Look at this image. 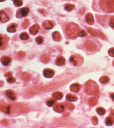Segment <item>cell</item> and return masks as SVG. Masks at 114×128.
<instances>
[{
    "mask_svg": "<svg viewBox=\"0 0 114 128\" xmlns=\"http://www.w3.org/2000/svg\"><path fill=\"white\" fill-rule=\"evenodd\" d=\"M1 61L2 62V65H4V66H7L11 61V59L10 57L6 56H3L1 58Z\"/></svg>",
    "mask_w": 114,
    "mask_h": 128,
    "instance_id": "d6986e66",
    "label": "cell"
},
{
    "mask_svg": "<svg viewBox=\"0 0 114 128\" xmlns=\"http://www.w3.org/2000/svg\"><path fill=\"white\" fill-rule=\"evenodd\" d=\"M29 25V21L28 20H26L23 23V24H22V26L23 27L24 29H27V28L28 27Z\"/></svg>",
    "mask_w": 114,
    "mask_h": 128,
    "instance_id": "f35d334b",
    "label": "cell"
},
{
    "mask_svg": "<svg viewBox=\"0 0 114 128\" xmlns=\"http://www.w3.org/2000/svg\"><path fill=\"white\" fill-rule=\"evenodd\" d=\"M0 110L9 114L11 112V106L7 104H0Z\"/></svg>",
    "mask_w": 114,
    "mask_h": 128,
    "instance_id": "9c48e42d",
    "label": "cell"
},
{
    "mask_svg": "<svg viewBox=\"0 0 114 128\" xmlns=\"http://www.w3.org/2000/svg\"><path fill=\"white\" fill-rule=\"evenodd\" d=\"M110 96H111V97L112 98V99L113 100V101H114V93H111V95H110Z\"/></svg>",
    "mask_w": 114,
    "mask_h": 128,
    "instance_id": "ee69618b",
    "label": "cell"
},
{
    "mask_svg": "<svg viewBox=\"0 0 114 128\" xmlns=\"http://www.w3.org/2000/svg\"><path fill=\"white\" fill-rule=\"evenodd\" d=\"M20 39L22 40H25L28 39L29 38V36L27 33H26V32H24V33H22V34H20Z\"/></svg>",
    "mask_w": 114,
    "mask_h": 128,
    "instance_id": "1f68e13d",
    "label": "cell"
},
{
    "mask_svg": "<svg viewBox=\"0 0 114 128\" xmlns=\"http://www.w3.org/2000/svg\"><path fill=\"white\" fill-rule=\"evenodd\" d=\"M43 41H44V39H43V37L42 36H38L36 38V42H37V43L39 44V45H41V44H42V43L43 42Z\"/></svg>",
    "mask_w": 114,
    "mask_h": 128,
    "instance_id": "836d02e7",
    "label": "cell"
},
{
    "mask_svg": "<svg viewBox=\"0 0 114 128\" xmlns=\"http://www.w3.org/2000/svg\"><path fill=\"white\" fill-rule=\"evenodd\" d=\"M6 94L11 100H15L16 99V96L15 95V93L11 90H7L6 91Z\"/></svg>",
    "mask_w": 114,
    "mask_h": 128,
    "instance_id": "e0dca14e",
    "label": "cell"
},
{
    "mask_svg": "<svg viewBox=\"0 0 114 128\" xmlns=\"http://www.w3.org/2000/svg\"><path fill=\"white\" fill-rule=\"evenodd\" d=\"M41 60L42 62L43 63H48V62H49L50 58L48 55H42L41 57Z\"/></svg>",
    "mask_w": 114,
    "mask_h": 128,
    "instance_id": "484cf974",
    "label": "cell"
},
{
    "mask_svg": "<svg viewBox=\"0 0 114 128\" xmlns=\"http://www.w3.org/2000/svg\"><path fill=\"white\" fill-rule=\"evenodd\" d=\"M70 62L74 65V66H77L80 64H81L83 61V59L82 56L79 55H72L71 56L70 58Z\"/></svg>",
    "mask_w": 114,
    "mask_h": 128,
    "instance_id": "277c9868",
    "label": "cell"
},
{
    "mask_svg": "<svg viewBox=\"0 0 114 128\" xmlns=\"http://www.w3.org/2000/svg\"><path fill=\"white\" fill-rule=\"evenodd\" d=\"M64 105L65 107H66L67 109H70V110H74V108H75V106H74L73 104L70 103L64 102Z\"/></svg>",
    "mask_w": 114,
    "mask_h": 128,
    "instance_id": "83f0119b",
    "label": "cell"
},
{
    "mask_svg": "<svg viewBox=\"0 0 114 128\" xmlns=\"http://www.w3.org/2000/svg\"><path fill=\"white\" fill-rule=\"evenodd\" d=\"M52 37L53 39L56 42H60L62 39L61 35L58 32H54L52 33Z\"/></svg>",
    "mask_w": 114,
    "mask_h": 128,
    "instance_id": "ac0fdd59",
    "label": "cell"
},
{
    "mask_svg": "<svg viewBox=\"0 0 114 128\" xmlns=\"http://www.w3.org/2000/svg\"><path fill=\"white\" fill-rule=\"evenodd\" d=\"M4 1H6V0H0V2H3Z\"/></svg>",
    "mask_w": 114,
    "mask_h": 128,
    "instance_id": "bcb514c9",
    "label": "cell"
},
{
    "mask_svg": "<svg viewBox=\"0 0 114 128\" xmlns=\"http://www.w3.org/2000/svg\"><path fill=\"white\" fill-rule=\"evenodd\" d=\"M99 81L102 84H105L109 81V78L107 76H103L99 79Z\"/></svg>",
    "mask_w": 114,
    "mask_h": 128,
    "instance_id": "f546056e",
    "label": "cell"
},
{
    "mask_svg": "<svg viewBox=\"0 0 114 128\" xmlns=\"http://www.w3.org/2000/svg\"><path fill=\"white\" fill-rule=\"evenodd\" d=\"M39 29H40V27L37 24H35L33 26H32L29 29V32L30 33H31L32 35H36V34L38 33V32H39Z\"/></svg>",
    "mask_w": 114,
    "mask_h": 128,
    "instance_id": "7c38bea8",
    "label": "cell"
},
{
    "mask_svg": "<svg viewBox=\"0 0 114 128\" xmlns=\"http://www.w3.org/2000/svg\"><path fill=\"white\" fill-rule=\"evenodd\" d=\"M9 39L10 38L7 35L0 34V49L3 50V49H6Z\"/></svg>",
    "mask_w": 114,
    "mask_h": 128,
    "instance_id": "5b68a950",
    "label": "cell"
},
{
    "mask_svg": "<svg viewBox=\"0 0 114 128\" xmlns=\"http://www.w3.org/2000/svg\"><path fill=\"white\" fill-rule=\"evenodd\" d=\"M87 32H88L91 35L93 36L100 37V38L102 39H106L105 36L102 32L99 31V30H95V29H92V28H88V29H87Z\"/></svg>",
    "mask_w": 114,
    "mask_h": 128,
    "instance_id": "8992f818",
    "label": "cell"
},
{
    "mask_svg": "<svg viewBox=\"0 0 114 128\" xmlns=\"http://www.w3.org/2000/svg\"><path fill=\"white\" fill-rule=\"evenodd\" d=\"M87 35V33H86V32L84 31V30H81L80 32H79V36L81 37H84L86 36Z\"/></svg>",
    "mask_w": 114,
    "mask_h": 128,
    "instance_id": "60d3db41",
    "label": "cell"
},
{
    "mask_svg": "<svg viewBox=\"0 0 114 128\" xmlns=\"http://www.w3.org/2000/svg\"><path fill=\"white\" fill-rule=\"evenodd\" d=\"M84 46L86 49L89 51H95L96 50V46L95 43L92 42L90 40H87L84 43Z\"/></svg>",
    "mask_w": 114,
    "mask_h": 128,
    "instance_id": "ba28073f",
    "label": "cell"
},
{
    "mask_svg": "<svg viewBox=\"0 0 114 128\" xmlns=\"http://www.w3.org/2000/svg\"><path fill=\"white\" fill-rule=\"evenodd\" d=\"M52 97L56 100H61L63 97V94L59 91L55 92L52 94Z\"/></svg>",
    "mask_w": 114,
    "mask_h": 128,
    "instance_id": "44dd1931",
    "label": "cell"
},
{
    "mask_svg": "<svg viewBox=\"0 0 114 128\" xmlns=\"http://www.w3.org/2000/svg\"><path fill=\"white\" fill-rule=\"evenodd\" d=\"M91 122L93 123V124L95 125H98V117L96 116H93L91 117Z\"/></svg>",
    "mask_w": 114,
    "mask_h": 128,
    "instance_id": "8d00e7d4",
    "label": "cell"
},
{
    "mask_svg": "<svg viewBox=\"0 0 114 128\" xmlns=\"http://www.w3.org/2000/svg\"><path fill=\"white\" fill-rule=\"evenodd\" d=\"M111 114H112V115H114V110H111Z\"/></svg>",
    "mask_w": 114,
    "mask_h": 128,
    "instance_id": "f6af8a7d",
    "label": "cell"
},
{
    "mask_svg": "<svg viewBox=\"0 0 114 128\" xmlns=\"http://www.w3.org/2000/svg\"><path fill=\"white\" fill-rule=\"evenodd\" d=\"M7 77V82H9V83H14V82L16 81V78H14V77H13L12 75Z\"/></svg>",
    "mask_w": 114,
    "mask_h": 128,
    "instance_id": "d6a6232c",
    "label": "cell"
},
{
    "mask_svg": "<svg viewBox=\"0 0 114 128\" xmlns=\"http://www.w3.org/2000/svg\"><path fill=\"white\" fill-rule=\"evenodd\" d=\"M98 101V100L96 97H91V98H90L89 99V104L91 106H95V105L97 104Z\"/></svg>",
    "mask_w": 114,
    "mask_h": 128,
    "instance_id": "603a6c76",
    "label": "cell"
},
{
    "mask_svg": "<svg viewBox=\"0 0 114 128\" xmlns=\"http://www.w3.org/2000/svg\"><path fill=\"white\" fill-rule=\"evenodd\" d=\"M96 112L100 115H103L105 113H106V110L103 107H99L97 108L96 109Z\"/></svg>",
    "mask_w": 114,
    "mask_h": 128,
    "instance_id": "4dcf8cb0",
    "label": "cell"
},
{
    "mask_svg": "<svg viewBox=\"0 0 114 128\" xmlns=\"http://www.w3.org/2000/svg\"><path fill=\"white\" fill-rule=\"evenodd\" d=\"M25 56V53L24 52L20 51L18 53V56L20 57V58H23Z\"/></svg>",
    "mask_w": 114,
    "mask_h": 128,
    "instance_id": "b9f144b4",
    "label": "cell"
},
{
    "mask_svg": "<svg viewBox=\"0 0 114 128\" xmlns=\"http://www.w3.org/2000/svg\"><path fill=\"white\" fill-rule=\"evenodd\" d=\"M85 91L89 95H94L98 97L100 95L99 87L95 81L89 80L86 83Z\"/></svg>",
    "mask_w": 114,
    "mask_h": 128,
    "instance_id": "6da1fadb",
    "label": "cell"
},
{
    "mask_svg": "<svg viewBox=\"0 0 114 128\" xmlns=\"http://www.w3.org/2000/svg\"><path fill=\"white\" fill-rule=\"evenodd\" d=\"M65 9V10L68 11H70L75 8V5L73 4H66L64 6Z\"/></svg>",
    "mask_w": 114,
    "mask_h": 128,
    "instance_id": "f1b7e54d",
    "label": "cell"
},
{
    "mask_svg": "<svg viewBox=\"0 0 114 128\" xmlns=\"http://www.w3.org/2000/svg\"><path fill=\"white\" fill-rule=\"evenodd\" d=\"M108 54L111 57H114V48H112L109 49Z\"/></svg>",
    "mask_w": 114,
    "mask_h": 128,
    "instance_id": "ab89813d",
    "label": "cell"
},
{
    "mask_svg": "<svg viewBox=\"0 0 114 128\" xmlns=\"http://www.w3.org/2000/svg\"><path fill=\"white\" fill-rule=\"evenodd\" d=\"M55 74V72L52 69L49 68H45L43 70V75L46 77V78H52Z\"/></svg>",
    "mask_w": 114,
    "mask_h": 128,
    "instance_id": "30bf717a",
    "label": "cell"
},
{
    "mask_svg": "<svg viewBox=\"0 0 114 128\" xmlns=\"http://www.w3.org/2000/svg\"><path fill=\"white\" fill-rule=\"evenodd\" d=\"M11 75H12L11 72H7L6 74H5V76H6V77H8V76Z\"/></svg>",
    "mask_w": 114,
    "mask_h": 128,
    "instance_id": "7bdbcfd3",
    "label": "cell"
},
{
    "mask_svg": "<svg viewBox=\"0 0 114 128\" xmlns=\"http://www.w3.org/2000/svg\"><path fill=\"white\" fill-rule=\"evenodd\" d=\"M109 26L111 27V28H112V29H114V16L113 17H112L111 18V19H110L109 20Z\"/></svg>",
    "mask_w": 114,
    "mask_h": 128,
    "instance_id": "74e56055",
    "label": "cell"
},
{
    "mask_svg": "<svg viewBox=\"0 0 114 128\" xmlns=\"http://www.w3.org/2000/svg\"><path fill=\"white\" fill-rule=\"evenodd\" d=\"M66 33L70 38H76L79 36V26L74 23H70L66 26Z\"/></svg>",
    "mask_w": 114,
    "mask_h": 128,
    "instance_id": "7a4b0ae2",
    "label": "cell"
},
{
    "mask_svg": "<svg viewBox=\"0 0 114 128\" xmlns=\"http://www.w3.org/2000/svg\"><path fill=\"white\" fill-rule=\"evenodd\" d=\"M114 123V117L112 116H108L106 117L105 123L107 126H112Z\"/></svg>",
    "mask_w": 114,
    "mask_h": 128,
    "instance_id": "7402d4cb",
    "label": "cell"
},
{
    "mask_svg": "<svg viewBox=\"0 0 114 128\" xmlns=\"http://www.w3.org/2000/svg\"><path fill=\"white\" fill-rule=\"evenodd\" d=\"M14 4L16 7H20L23 5V1L22 0H14Z\"/></svg>",
    "mask_w": 114,
    "mask_h": 128,
    "instance_id": "d590c367",
    "label": "cell"
},
{
    "mask_svg": "<svg viewBox=\"0 0 114 128\" xmlns=\"http://www.w3.org/2000/svg\"><path fill=\"white\" fill-rule=\"evenodd\" d=\"M22 78L26 81H28L31 78V75L27 72H23L22 74Z\"/></svg>",
    "mask_w": 114,
    "mask_h": 128,
    "instance_id": "4316f807",
    "label": "cell"
},
{
    "mask_svg": "<svg viewBox=\"0 0 114 128\" xmlns=\"http://www.w3.org/2000/svg\"><path fill=\"white\" fill-rule=\"evenodd\" d=\"M17 24L15 23H13L10 26L8 27L7 31L10 33H14L16 32V28H17Z\"/></svg>",
    "mask_w": 114,
    "mask_h": 128,
    "instance_id": "cb8c5ba5",
    "label": "cell"
},
{
    "mask_svg": "<svg viewBox=\"0 0 114 128\" xmlns=\"http://www.w3.org/2000/svg\"><path fill=\"white\" fill-rule=\"evenodd\" d=\"M9 20V17L4 11H0V21L2 23H6Z\"/></svg>",
    "mask_w": 114,
    "mask_h": 128,
    "instance_id": "8fae6325",
    "label": "cell"
},
{
    "mask_svg": "<svg viewBox=\"0 0 114 128\" xmlns=\"http://www.w3.org/2000/svg\"><path fill=\"white\" fill-rule=\"evenodd\" d=\"M55 102H56L55 100L49 99V100L47 101V102H46V104H47V106H48L49 107H52V106H54V104L55 103Z\"/></svg>",
    "mask_w": 114,
    "mask_h": 128,
    "instance_id": "e575fe53",
    "label": "cell"
},
{
    "mask_svg": "<svg viewBox=\"0 0 114 128\" xmlns=\"http://www.w3.org/2000/svg\"><path fill=\"white\" fill-rule=\"evenodd\" d=\"M29 11H30V10L27 7L22 8L19 9L17 11L16 17L17 18H22V17H26V16H27Z\"/></svg>",
    "mask_w": 114,
    "mask_h": 128,
    "instance_id": "52a82bcc",
    "label": "cell"
},
{
    "mask_svg": "<svg viewBox=\"0 0 114 128\" xmlns=\"http://www.w3.org/2000/svg\"><path fill=\"white\" fill-rule=\"evenodd\" d=\"M13 1H14V0H13Z\"/></svg>",
    "mask_w": 114,
    "mask_h": 128,
    "instance_id": "c3c4849f",
    "label": "cell"
},
{
    "mask_svg": "<svg viewBox=\"0 0 114 128\" xmlns=\"http://www.w3.org/2000/svg\"><path fill=\"white\" fill-rule=\"evenodd\" d=\"M66 99L70 101H75L77 100L78 98L76 96L73 95V94H68L66 96Z\"/></svg>",
    "mask_w": 114,
    "mask_h": 128,
    "instance_id": "d4e9b609",
    "label": "cell"
},
{
    "mask_svg": "<svg viewBox=\"0 0 114 128\" xmlns=\"http://www.w3.org/2000/svg\"><path fill=\"white\" fill-rule=\"evenodd\" d=\"M86 21L89 24H93L95 22V20H94V17L93 16L92 14L91 13H87L86 16Z\"/></svg>",
    "mask_w": 114,
    "mask_h": 128,
    "instance_id": "9a60e30c",
    "label": "cell"
},
{
    "mask_svg": "<svg viewBox=\"0 0 114 128\" xmlns=\"http://www.w3.org/2000/svg\"><path fill=\"white\" fill-rule=\"evenodd\" d=\"M113 65L114 66V61H113Z\"/></svg>",
    "mask_w": 114,
    "mask_h": 128,
    "instance_id": "7dc6e473",
    "label": "cell"
},
{
    "mask_svg": "<svg viewBox=\"0 0 114 128\" xmlns=\"http://www.w3.org/2000/svg\"><path fill=\"white\" fill-rule=\"evenodd\" d=\"M99 5L106 13L114 12V0H101L99 2Z\"/></svg>",
    "mask_w": 114,
    "mask_h": 128,
    "instance_id": "3957f363",
    "label": "cell"
},
{
    "mask_svg": "<svg viewBox=\"0 0 114 128\" xmlns=\"http://www.w3.org/2000/svg\"><path fill=\"white\" fill-rule=\"evenodd\" d=\"M54 109L55 112L58 113H62L64 110V105L63 104L58 103L54 106Z\"/></svg>",
    "mask_w": 114,
    "mask_h": 128,
    "instance_id": "5bb4252c",
    "label": "cell"
},
{
    "mask_svg": "<svg viewBox=\"0 0 114 128\" xmlns=\"http://www.w3.org/2000/svg\"><path fill=\"white\" fill-rule=\"evenodd\" d=\"M81 85L79 83H74L70 86V90L73 93H77L80 90Z\"/></svg>",
    "mask_w": 114,
    "mask_h": 128,
    "instance_id": "2e32d148",
    "label": "cell"
},
{
    "mask_svg": "<svg viewBox=\"0 0 114 128\" xmlns=\"http://www.w3.org/2000/svg\"><path fill=\"white\" fill-rule=\"evenodd\" d=\"M42 26L44 29H46V30H50V29H52L54 27V25L52 23V22L49 20H46L42 24Z\"/></svg>",
    "mask_w": 114,
    "mask_h": 128,
    "instance_id": "4fadbf2b",
    "label": "cell"
},
{
    "mask_svg": "<svg viewBox=\"0 0 114 128\" xmlns=\"http://www.w3.org/2000/svg\"><path fill=\"white\" fill-rule=\"evenodd\" d=\"M65 63V59L63 56H59L56 59V64L58 66H62Z\"/></svg>",
    "mask_w": 114,
    "mask_h": 128,
    "instance_id": "ffe728a7",
    "label": "cell"
}]
</instances>
